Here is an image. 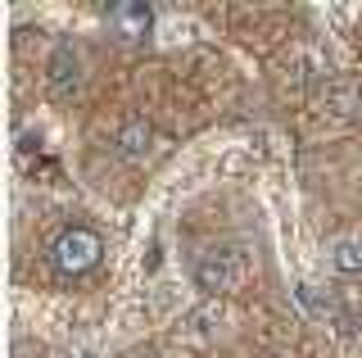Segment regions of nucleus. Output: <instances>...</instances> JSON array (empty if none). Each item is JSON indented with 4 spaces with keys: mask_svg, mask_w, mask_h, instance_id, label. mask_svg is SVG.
<instances>
[{
    "mask_svg": "<svg viewBox=\"0 0 362 358\" xmlns=\"http://www.w3.org/2000/svg\"><path fill=\"white\" fill-rule=\"evenodd\" d=\"M50 259H54V267H59L64 277H86V272L100 267V259H105V241H100L90 227H64L59 236H54V245H50Z\"/></svg>",
    "mask_w": 362,
    "mask_h": 358,
    "instance_id": "1",
    "label": "nucleus"
},
{
    "mask_svg": "<svg viewBox=\"0 0 362 358\" xmlns=\"http://www.w3.org/2000/svg\"><path fill=\"white\" fill-rule=\"evenodd\" d=\"M245 272H249V254L235 250V245H218L195 263V286L204 295H226L245 282Z\"/></svg>",
    "mask_w": 362,
    "mask_h": 358,
    "instance_id": "2",
    "label": "nucleus"
},
{
    "mask_svg": "<svg viewBox=\"0 0 362 358\" xmlns=\"http://www.w3.org/2000/svg\"><path fill=\"white\" fill-rule=\"evenodd\" d=\"M109 23L118 28L127 41H141L145 32H150V23H154V9L141 5V0H113L109 5Z\"/></svg>",
    "mask_w": 362,
    "mask_h": 358,
    "instance_id": "3",
    "label": "nucleus"
},
{
    "mask_svg": "<svg viewBox=\"0 0 362 358\" xmlns=\"http://www.w3.org/2000/svg\"><path fill=\"white\" fill-rule=\"evenodd\" d=\"M45 77H50V91L54 96H73L77 82H82V59H77L73 46H59L45 64Z\"/></svg>",
    "mask_w": 362,
    "mask_h": 358,
    "instance_id": "4",
    "label": "nucleus"
},
{
    "mask_svg": "<svg viewBox=\"0 0 362 358\" xmlns=\"http://www.w3.org/2000/svg\"><path fill=\"white\" fill-rule=\"evenodd\" d=\"M150 145H154V127L145 118H127L118 127V137H113V150H118L122 159H145Z\"/></svg>",
    "mask_w": 362,
    "mask_h": 358,
    "instance_id": "5",
    "label": "nucleus"
},
{
    "mask_svg": "<svg viewBox=\"0 0 362 358\" xmlns=\"http://www.w3.org/2000/svg\"><path fill=\"white\" fill-rule=\"evenodd\" d=\"M335 267L344 277H362V241L358 236H344L335 245Z\"/></svg>",
    "mask_w": 362,
    "mask_h": 358,
    "instance_id": "6",
    "label": "nucleus"
},
{
    "mask_svg": "<svg viewBox=\"0 0 362 358\" xmlns=\"http://www.w3.org/2000/svg\"><path fill=\"white\" fill-rule=\"evenodd\" d=\"M190 331L209 335V331H213V308H195V322H190Z\"/></svg>",
    "mask_w": 362,
    "mask_h": 358,
    "instance_id": "7",
    "label": "nucleus"
}]
</instances>
